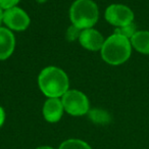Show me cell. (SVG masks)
I'll return each mask as SVG.
<instances>
[{"label": "cell", "instance_id": "1", "mask_svg": "<svg viewBox=\"0 0 149 149\" xmlns=\"http://www.w3.org/2000/svg\"><path fill=\"white\" fill-rule=\"evenodd\" d=\"M39 88L48 98H59L68 90V78L59 68L47 66L38 77Z\"/></svg>", "mask_w": 149, "mask_h": 149}, {"label": "cell", "instance_id": "2", "mask_svg": "<svg viewBox=\"0 0 149 149\" xmlns=\"http://www.w3.org/2000/svg\"><path fill=\"white\" fill-rule=\"evenodd\" d=\"M132 44L129 38L114 33L104 41L101 48L102 59L111 65H120L130 58Z\"/></svg>", "mask_w": 149, "mask_h": 149}, {"label": "cell", "instance_id": "3", "mask_svg": "<svg viewBox=\"0 0 149 149\" xmlns=\"http://www.w3.org/2000/svg\"><path fill=\"white\" fill-rule=\"evenodd\" d=\"M99 11L92 0H76L70 9V19L72 26L80 30L92 28L98 21Z\"/></svg>", "mask_w": 149, "mask_h": 149}, {"label": "cell", "instance_id": "4", "mask_svg": "<svg viewBox=\"0 0 149 149\" xmlns=\"http://www.w3.org/2000/svg\"><path fill=\"white\" fill-rule=\"evenodd\" d=\"M61 102L64 110L70 116H84L89 111V100L79 90H68L61 97Z\"/></svg>", "mask_w": 149, "mask_h": 149}, {"label": "cell", "instance_id": "5", "mask_svg": "<svg viewBox=\"0 0 149 149\" xmlns=\"http://www.w3.org/2000/svg\"><path fill=\"white\" fill-rule=\"evenodd\" d=\"M105 19L116 28H123L133 24L134 13L124 4H111L105 10Z\"/></svg>", "mask_w": 149, "mask_h": 149}, {"label": "cell", "instance_id": "6", "mask_svg": "<svg viewBox=\"0 0 149 149\" xmlns=\"http://www.w3.org/2000/svg\"><path fill=\"white\" fill-rule=\"evenodd\" d=\"M3 23L13 31H25L30 25V17L19 7H13L3 11Z\"/></svg>", "mask_w": 149, "mask_h": 149}, {"label": "cell", "instance_id": "7", "mask_svg": "<svg viewBox=\"0 0 149 149\" xmlns=\"http://www.w3.org/2000/svg\"><path fill=\"white\" fill-rule=\"evenodd\" d=\"M105 40L103 39V36L92 28L83 30L80 34L79 42L85 49L91 50V51H97L101 50L103 43Z\"/></svg>", "mask_w": 149, "mask_h": 149}, {"label": "cell", "instance_id": "8", "mask_svg": "<svg viewBox=\"0 0 149 149\" xmlns=\"http://www.w3.org/2000/svg\"><path fill=\"white\" fill-rule=\"evenodd\" d=\"M63 105L59 98H48L43 106V116L47 122L56 123L61 118L63 113Z\"/></svg>", "mask_w": 149, "mask_h": 149}, {"label": "cell", "instance_id": "9", "mask_svg": "<svg viewBox=\"0 0 149 149\" xmlns=\"http://www.w3.org/2000/svg\"><path fill=\"white\" fill-rule=\"evenodd\" d=\"M15 47V38L13 32L6 28H0V60L7 59Z\"/></svg>", "mask_w": 149, "mask_h": 149}, {"label": "cell", "instance_id": "10", "mask_svg": "<svg viewBox=\"0 0 149 149\" xmlns=\"http://www.w3.org/2000/svg\"><path fill=\"white\" fill-rule=\"evenodd\" d=\"M130 41L138 52L149 55V31H136Z\"/></svg>", "mask_w": 149, "mask_h": 149}, {"label": "cell", "instance_id": "11", "mask_svg": "<svg viewBox=\"0 0 149 149\" xmlns=\"http://www.w3.org/2000/svg\"><path fill=\"white\" fill-rule=\"evenodd\" d=\"M58 149H92L86 142L79 139H68L60 144Z\"/></svg>", "mask_w": 149, "mask_h": 149}, {"label": "cell", "instance_id": "12", "mask_svg": "<svg viewBox=\"0 0 149 149\" xmlns=\"http://www.w3.org/2000/svg\"><path fill=\"white\" fill-rule=\"evenodd\" d=\"M90 118L96 124H107L109 122L110 118L108 116V113L106 111L100 109H95L92 110L90 112Z\"/></svg>", "mask_w": 149, "mask_h": 149}, {"label": "cell", "instance_id": "13", "mask_svg": "<svg viewBox=\"0 0 149 149\" xmlns=\"http://www.w3.org/2000/svg\"><path fill=\"white\" fill-rule=\"evenodd\" d=\"M116 33L125 36V37L129 38V39H131V37H132V36L136 33V30H135V26L133 25V24H131V25L126 26V27L116 28Z\"/></svg>", "mask_w": 149, "mask_h": 149}, {"label": "cell", "instance_id": "14", "mask_svg": "<svg viewBox=\"0 0 149 149\" xmlns=\"http://www.w3.org/2000/svg\"><path fill=\"white\" fill-rule=\"evenodd\" d=\"M19 2V0H0V7L3 10H7L13 7H15Z\"/></svg>", "mask_w": 149, "mask_h": 149}, {"label": "cell", "instance_id": "15", "mask_svg": "<svg viewBox=\"0 0 149 149\" xmlns=\"http://www.w3.org/2000/svg\"><path fill=\"white\" fill-rule=\"evenodd\" d=\"M81 30L79 28L74 27V26H72V27L68 29V33H66V36H68V39L70 41H74L76 38H79L80 37V34H81Z\"/></svg>", "mask_w": 149, "mask_h": 149}, {"label": "cell", "instance_id": "16", "mask_svg": "<svg viewBox=\"0 0 149 149\" xmlns=\"http://www.w3.org/2000/svg\"><path fill=\"white\" fill-rule=\"evenodd\" d=\"M4 120H5V112H4V110H3L2 107H0V127L3 125Z\"/></svg>", "mask_w": 149, "mask_h": 149}, {"label": "cell", "instance_id": "17", "mask_svg": "<svg viewBox=\"0 0 149 149\" xmlns=\"http://www.w3.org/2000/svg\"><path fill=\"white\" fill-rule=\"evenodd\" d=\"M3 22V9L0 7V25Z\"/></svg>", "mask_w": 149, "mask_h": 149}, {"label": "cell", "instance_id": "18", "mask_svg": "<svg viewBox=\"0 0 149 149\" xmlns=\"http://www.w3.org/2000/svg\"><path fill=\"white\" fill-rule=\"evenodd\" d=\"M36 149H53L52 147H49V146H41V147H38Z\"/></svg>", "mask_w": 149, "mask_h": 149}, {"label": "cell", "instance_id": "19", "mask_svg": "<svg viewBox=\"0 0 149 149\" xmlns=\"http://www.w3.org/2000/svg\"><path fill=\"white\" fill-rule=\"evenodd\" d=\"M37 1H38L39 3H44L45 1H47V0H37Z\"/></svg>", "mask_w": 149, "mask_h": 149}]
</instances>
